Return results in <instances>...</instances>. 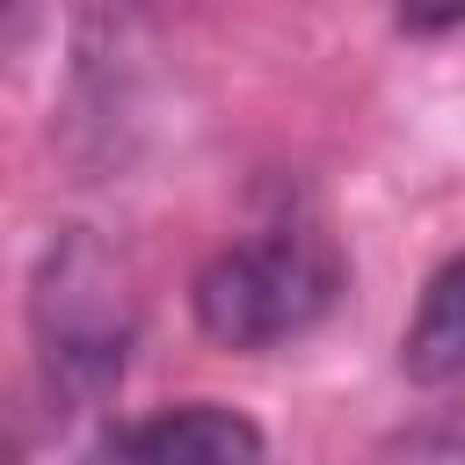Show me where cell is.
I'll return each mask as SVG.
<instances>
[{"mask_svg": "<svg viewBox=\"0 0 465 465\" xmlns=\"http://www.w3.org/2000/svg\"><path fill=\"white\" fill-rule=\"evenodd\" d=\"M334 298H341V254L312 225H262L254 240L218 247L189 283L196 327L240 356L312 334L334 312Z\"/></svg>", "mask_w": 465, "mask_h": 465, "instance_id": "obj_1", "label": "cell"}, {"mask_svg": "<svg viewBox=\"0 0 465 465\" xmlns=\"http://www.w3.org/2000/svg\"><path fill=\"white\" fill-rule=\"evenodd\" d=\"M102 465H262V429L240 407L182 400L109 436Z\"/></svg>", "mask_w": 465, "mask_h": 465, "instance_id": "obj_2", "label": "cell"}, {"mask_svg": "<svg viewBox=\"0 0 465 465\" xmlns=\"http://www.w3.org/2000/svg\"><path fill=\"white\" fill-rule=\"evenodd\" d=\"M400 371L414 385H465V247L421 283L414 320L400 334Z\"/></svg>", "mask_w": 465, "mask_h": 465, "instance_id": "obj_3", "label": "cell"}]
</instances>
